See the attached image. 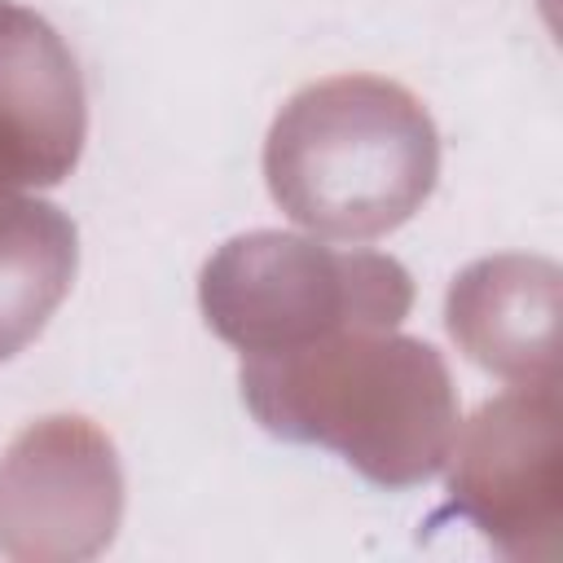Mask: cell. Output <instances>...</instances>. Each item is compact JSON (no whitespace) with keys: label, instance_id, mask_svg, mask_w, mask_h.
<instances>
[{"label":"cell","instance_id":"cell-8","mask_svg":"<svg viewBox=\"0 0 563 563\" xmlns=\"http://www.w3.org/2000/svg\"><path fill=\"white\" fill-rule=\"evenodd\" d=\"M79 238L62 207L13 198L0 207V361L18 356L70 295Z\"/></svg>","mask_w":563,"mask_h":563},{"label":"cell","instance_id":"cell-1","mask_svg":"<svg viewBox=\"0 0 563 563\" xmlns=\"http://www.w3.org/2000/svg\"><path fill=\"white\" fill-rule=\"evenodd\" d=\"M238 383L264 431L334 449L383 488L431 479L457 435L444 356L396 330H347L295 352L242 356Z\"/></svg>","mask_w":563,"mask_h":563},{"label":"cell","instance_id":"cell-2","mask_svg":"<svg viewBox=\"0 0 563 563\" xmlns=\"http://www.w3.org/2000/svg\"><path fill=\"white\" fill-rule=\"evenodd\" d=\"M440 136L427 106L383 75L299 88L268 128L273 202L321 238L369 242L400 229L435 189Z\"/></svg>","mask_w":563,"mask_h":563},{"label":"cell","instance_id":"cell-5","mask_svg":"<svg viewBox=\"0 0 563 563\" xmlns=\"http://www.w3.org/2000/svg\"><path fill=\"white\" fill-rule=\"evenodd\" d=\"M123 471L110 435L53 413L13 435L0 457V554L18 563H75L114 541Z\"/></svg>","mask_w":563,"mask_h":563},{"label":"cell","instance_id":"cell-7","mask_svg":"<svg viewBox=\"0 0 563 563\" xmlns=\"http://www.w3.org/2000/svg\"><path fill=\"white\" fill-rule=\"evenodd\" d=\"M453 343L488 374L559 383V264L541 255H488L449 286Z\"/></svg>","mask_w":563,"mask_h":563},{"label":"cell","instance_id":"cell-3","mask_svg":"<svg viewBox=\"0 0 563 563\" xmlns=\"http://www.w3.org/2000/svg\"><path fill=\"white\" fill-rule=\"evenodd\" d=\"M198 303L229 347L277 356L347 330H396L413 308V282L391 255L260 229L202 264Z\"/></svg>","mask_w":563,"mask_h":563},{"label":"cell","instance_id":"cell-4","mask_svg":"<svg viewBox=\"0 0 563 563\" xmlns=\"http://www.w3.org/2000/svg\"><path fill=\"white\" fill-rule=\"evenodd\" d=\"M453 506L506 554H563V405L559 383H515L449 444Z\"/></svg>","mask_w":563,"mask_h":563},{"label":"cell","instance_id":"cell-9","mask_svg":"<svg viewBox=\"0 0 563 563\" xmlns=\"http://www.w3.org/2000/svg\"><path fill=\"white\" fill-rule=\"evenodd\" d=\"M0 4H4V0H0Z\"/></svg>","mask_w":563,"mask_h":563},{"label":"cell","instance_id":"cell-6","mask_svg":"<svg viewBox=\"0 0 563 563\" xmlns=\"http://www.w3.org/2000/svg\"><path fill=\"white\" fill-rule=\"evenodd\" d=\"M84 136L88 97L66 40L40 13L0 4V180L13 194L66 180Z\"/></svg>","mask_w":563,"mask_h":563}]
</instances>
